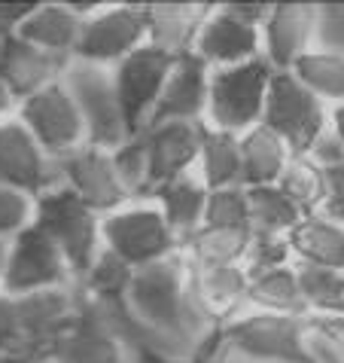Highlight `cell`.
Instances as JSON below:
<instances>
[{
    "instance_id": "obj_1",
    "label": "cell",
    "mask_w": 344,
    "mask_h": 363,
    "mask_svg": "<svg viewBox=\"0 0 344 363\" xmlns=\"http://www.w3.org/2000/svg\"><path fill=\"white\" fill-rule=\"evenodd\" d=\"M219 342L231 354L259 363H320L311 348L308 318L253 311L244 318H229L219 330Z\"/></svg>"
},
{
    "instance_id": "obj_2",
    "label": "cell",
    "mask_w": 344,
    "mask_h": 363,
    "mask_svg": "<svg viewBox=\"0 0 344 363\" xmlns=\"http://www.w3.org/2000/svg\"><path fill=\"white\" fill-rule=\"evenodd\" d=\"M34 205V226L46 232L49 241L62 250L74 278H83L104 250V245H101V217L95 211H88L64 184L37 196Z\"/></svg>"
},
{
    "instance_id": "obj_3",
    "label": "cell",
    "mask_w": 344,
    "mask_h": 363,
    "mask_svg": "<svg viewBox=\"0 0 344 363\" xmlns=\"http://www.w3.org/2000/svg\"><path fill=\"white\" fill-rule=\"evenodd\" d=\"M275 70L265 58H250L244 65L217 67L210 70V89H207V119L210 128L229 135H244L253 125L262 123L265 110V95Z\"/></svg>"
},
{
    "instance_id": "obj_4",
    "label": "cell",
    "mask_w": 344,
    "mask_h": 363,
    "mask_svg": "<svg viewBox=\"0 0 344 363\" xmlns=\"http://www.w3.org/2000/svg\"><path fill=\"white\" fill-rule=\"evenodd\" d=\"M101 245L128 269H144L180 250V238L168 226L159 205H125L101 217Z\"/></svg>"
},
{
    "instance_id": "obj_5",
    "label": "cell",
    "mask_w": 344,
    "mask_h": 363,
    "mask_svg": "<svg viewBox=\"0 0 344 363\" xmlns=\"http://www.w3.org/2000/svg\"><path fill=\"white\" fill-rule=\"evenodd\" d=\"M64 89L74 98V104L86 125V144L113 153L128 140V128L122 119V107L116 101L113 74L110 67L70 62L64 70Z\"/></svg>"
},
{
    "instance_id": "obj_6",
    "label": "cell",
    "mask_w": 344,
    "mask_h": 363,
    "mask_svg": "<svg viewBox=\"0 0 344 363\" xmlns=\"http://www.w3.org/2000/svg\"><path fill=\"white\" fill-rule=\"evenodd\" d=\"M259 125L275 132L292 156H308L317 138L326 132V107L289 70H275Z\"/></svg>"
},
{
    "instance_id": "obj_7",
    "label": "cell",
    "mask_w": 344,
    "mask_h": 363,
    "mask_svg": "<svg viewBox=\"0 0 344 363\" xmlns=\"http://www.w3.org/2000/svg\"><path fill=\"white\" fill-rule=\"evenodd\" d=\"M70 281H74V272L64 263L62 250L49 241L46 232H40L37 226H28L9 241L4 281H0V290L6 296L62 290V287H70Z\"/></svg>"
},
{
    "instance_id": "obj_8",
    "label": "cell",
    "mask_w": 344,
    "mask_h": 363,
    "mask_svg": "<svg viewBox=\"0 0 344 363\" xmlns=\"http://www.w3.org/2000/svg\"><path fill=\"white\" fill-rule=\"evenodd\" d=\"M171 65H174V55L144 43L131 55H125L122 62H116L113 70H110L128 138H137L147 128L149 113H153L161 89H165V79L171 74Z\"/></svg>"
},
{
    "instance_id": "obj_9",
    "label": "cell",
    "mask_w": 344,
    "mask_h": 363,
    "mask_svg": "<svg viewBox=\"0 0 344 363\" xmlns=\"http://www.w3.org/2000/svg\"><path fill=\"white\" fill-rule=\"evenodd\" d=\"M147 43V16L137 4H113L101 6L95 16H88L79 31L74 62L110 67L122 62L134 49Z\"/></svg>"
},
{
    "instance_id": "obj_10",
    "label": "cell",
    "mask_w": 344,
    "mask_h": 363,
    "mask_svg": "<svg viewBox=\"0 0 344 363\" xmlns=\"http://www.w3.org/2000/svg\"><path fill=\"white\" fill-rule=\"evenodd\" d=\"M16 116L52 159H62L86 144L83 116H79L74 98L67 95L64 83H55L22 101Z\"/></svg>"
},
{
    "instance_id": "obj_11",
    "label": "cell",
    "mask_w": 344,
    "mask_h": 363,
    "mask_svg": "<svg viewBox=\"0 0 344 363\" xmlns=\"http://www.w3.org/2000/svg\"><path fill=\"white\" fill-rule=\"evenodd\" d=\"M62 184L58 159L34 140V135L13 113L0 123V186H13L25 196H43Z\"/></svg>"
},
{
    "instance_id": "obj_12",
    "label": "cell",
    "mask_w": 344,
    "mask_h": 363,
    "mask_svg": "<svg viewBox=\"0 0 344 363\" xmlns=\"http://www.w3.org/2000/svg\"><path fill=\"white\" fill-rule=\"evenodd\" d=\"M58 171H62V184L70 193H76V199L88 211H95L98 217H107L113 211L125 208L131 199L113 168V156L107 150L83 144L74 153L58 159Z\"/></svg>"
},
{
    "instance_id": "obj_13",
    "label": "cell",
    "mask_w": 344,
    "mask_h": 363,
    "mask_svg": "<svg viewBox=\"0 0 344 363\" xmlns=\"http://www.w3.org/2000/svg\"><path fill=\"white\" fill-rule=\"evenodd\" d=\"M49 363H128L125 345L98 302L79 296L76 315L46 351Z\"/></svg>"
},
{
    "instance_id": "obj_14",
    "label": "cell",
    "mask_w": 344,
    "mask_h": 363,
    "mask_svg": "<svg viewBox=\"0 0 344 363\" xmlns=\"http://www.w3.org/2000/svg\"><path fill=\"white\" fill-rule=\"evenodd\" d=\"M207 89H210V67L195 52L177 55L165 79V89H161L153 113H149L147 128L165 123H201V116L207 113Z\"/></svg>"
},
{
    "instance_id": "obj_15",
    "label": "cell",
    "mask_w": 344,
    "mask_h": 363,
    "mask_svg": "<svg viewBox=\"0 0 344 363\" xmlns=\"http://www.w3.org/2000/svg\"><path fill=\"white\" fill-rule=\"evenodd\" d=\"M320 22V9L314 4H271L262 22V58L271 70H292L305 52Z\"/></svg>"
},
{
    "instance_id": "obj_16",
    "label": "cell",
    "mask_w": 344,
    "mask_h": 363,
    "mask_svg": "<svg viewBox=\"0 0 344 363\" xmlns=\"http://www.w3.org/2000/svg\"><path fill=\"white\" fill-rule=\"evenodd\" d=\"M192 52L210 70L244 65L250 58L262 55V34H259V28L247 25L244 18H238L222 4V6L210 9V16L205 18V25H201L195 43H192Z\"/></svg>"
},
{
    "instance_id": "obj_17",
    "label": "cell",
    "mask_w": 344,
    "mask_h": 363,
    "mask_svg": "<svg viewBox=\"0 0 344 363\" xmlns=\"http://www.w3.org/2000/svg\"><path fill=\"white\" fill-rule=\"evenodd\" d=\"M70 55H55L46 49H37L18 37H4V52H0V79L9 89L16 107L31 95L55 86L64 79Z\"/></svg>"
},
{
    "instance_id": "obj_18",
    "label": "cell",
    "mask_w": 344,
    "mask_h": 363,
    "mask_svg": "<svg viewBox=\"0 0 344 363\" xmlns=\"http://www.w3.org/2000/svg\"><path fill=\"white\" fill-rule=\"evenodd\" d=\"M201 132H205L201 123H165L140 132L149 156V196L198 165Z\"/></svg>"
},
{
    "instance_id": "obj_19",
    "label": "cell",
    "mask_w": 344,
    "mask_h": 363,
    "mask_svg": "<svg viewBox=\"0 0 344 363\" xmlns=\"http://www.w3.org/2000/svg\"><path fill=\"white\" fill-rule=\"evenodd\" d=\"M79 306V296L70 287L62 290H40V294L16 296L18 330H22V351H40L46 354L52 342L67 330Z\"/></svg>"
},
{
    "instance_id": "obj_20",
    "label": "cell",
    "mask_w": 344,
    "mask_h": 363,
    "mask_svg": "<svg viewBox=\"0 0 344 363\" xmlns=\"http://www.w3.org/2000/svg\"><path fill=\"white\" fill-rule=\"evenodd\" d=\"M210 4L201 0H165V4H144L147 16V43L161 49L168 55H183L192 52V43L205 25V18L210 16Z\"/></svg>"
},
{
    "instance_id": "obj_21",
    "label": "cell",
    "mask_w": 344,
    "mask_h": 363,
    "mask_svg": "<svg viewBox=\"0 0 344 363\" xmlns=\"http://www.w3.org/2000/svg\"><path fill=\"white\" fill-rule=\"evenodd\" d=\"M250 238H253L250 229H214V226H201V229L192 232V235L183 238V245H180V254L186 257V263L192 266V272L244 266Z\"/></svg>"
},
{
    "instance_id": "obj_22",
    "label": "cell",
    "mask_w": 344,
    "mask_h": 363,
    "mask_svg": "<svg viewBox=\"0 0 344 363\" xmlns=\"http://www.w3.org/2000/svg\"><path fill=\"white\" fill-rule=\"evenodd\" d=\"M292 257L299 263L344 272V223L326 214L302 217V223L287 235Z\"/></svg>"
},
{
    "instance_id": "obj_23",
    "label": "cell",
    "mask_w": 344,
    "mask_h": 363,
    "mask_svg": "<svg viewBox=\"0 0 344 363\" xmlns=\"http://www.w3.org/2000/svg\"><path fill=\"white\" fill-rule=\"evenodd\" d=\"M241 147V186H275L277 177L283 174V168L292 159L289 147L283 140L268 132L265 125H253L250 132L238 138Z\"/></svg>"
},
{
    "instance_id": "obj_24",
    "label": "cell",
    "mask_w": 344,
    "mask_h": 363,
    "mask_svg": "<svg viewBox=\"0 0 344 363\" xmlns=\"http://www.w3.org/2000/svg\"><path fill=\"white\" fill-rule=\"evenodd\" d=\"M79 31H83V18L70 13L67 4H37V9L28 16V22L13 37L25 40L37 49H46V52L74 58Z\"/></svg>"
},
{
    "instance_id": "obj_25",
    "label": "cell",
    "mask_w": 344,
    "mask_h": 363,
    "mask_svg": "<svg viewBox=\"0 0 344 363\" xmlns=\"http://www.w3.org/2000/svg\"><path fill=\"white\" fill-rule=\"evenodd\" d=\"M153 199H159V211L165 214L168 226L174 229V235L183 238L192 235L195 229L205 226V208H207V186L201 184V177L183 174L171 184L159 186Z\"/></svg>"
},
{
    "instance_id": "obj_26",
    "label": "cell",
    "mask_w": 344,
    "mask_h": 363,
    "mask_svg": "<svg viewBox=\"0 0 344 363\" xmlns=\"http://www.w3.org/2000/svg\"><path fill=\"white\" fill-rule=\"evenodd\" d=\"M192 287H195L198 306L214 320H229L241 302H247L250 294V272L244 266H226V269H207L192 272Z\"/></svg>"
},
{
    "instance_id": "obj_27",
    "label": "cell",
    "mask_w": 344,
    "mask_h": 363,
    "mask_svg": "<svg viewBox=\"0 0 344 363\" xmlns=\"http://www.w3.org/2000/svg\"><path fill=\"white\" fill-rule=\"evenodd\" d=\"M198 171L201 184L210 189L241 186V147L238 135L219 132V128L205 125L201 132V153H198Z\"/></svg>"
},
{
    "instance_id": "obj_28",
    "label": "cell",
    "mask_w": 344,
    "mask_h": 363,
    "mask_svg": "<svg viewBox=\"0 0 344 363\" xmlns=\"http://www.w3.org/2000/svg\"><path fill=\"white\" fill-rule=\"evenodd\" d=\"M247 302L256 311H268V315H289V318H308V308L299 294V278L296 266H283L265 275L250 278V294Z\"/></svg>"
},
{
    "instance_id": "obj_29",
    "label": "cell",
    "mask_w": 344,
    "mask_h": 363,
    "mask_svg": "<svg viewBox=\"0 0 344 363\" xmlns=\"http://www.w3.org/2000/svg\"><path fill=\"white\" fill-rule=\"evenodd\" d=\"M296 278L308 318H344V272L299 263Z\"/></svg>"
},
{
    "instance_id": "obj_30",
    "label": "cell",
    "mask_w": 344,
    "mask_h": 363,
    "mask_svg": "<svg viewBox=\"0 0 344 363\" xmlns=\"http://www.w3.org/2000/svg\"><path fill=\"white\" fill-rule=\"evenodd\" d=\"M317 101L344 104V52H317L311 49L289 70Z\"/></svg>"
},
{
    "instance_id": "obj_31",
    "label": "cell",
    "mask_w": 344,
    "mask_h": 363,
    "mask_svg": "<svg viewBox=\"0 0 344 363\" xmlns=\"http://www.w3.org/2000/svg\"><path fill=\"white\" fill-rule=\"evenodd\" d=\"M247 199H250V232L287 238L305 217L277 186H253L247 189Z\"/></svg>"
},
{
    "instance_id": "obj_32",
    "label": "cell",
    "mask_w": 344,
    "mask_h": 363,
    "mask_svg": "<svg viewBox=\"0 0 344 363\" xmlns=\"http://www.w3.org/2000/svg\"><path fill=\"white\" fill-rule=\"evenodd\" d=\"M275 186L305 217L320 214L323 201H326V180H323V168L314 165L308 156H292Z\"/></svg>"
},
{
    "instance_id": "obj_33",
    "label": "cell",
    "mask_w": 344,
    "mask_h": 363,
    "mask_svg": "<svg viewBox=\"0 0 344 363\" xmlns=\"http://www.w3.org/2000/svg\"><path fill=\"white\" fill-rule=\"evenodd\" d=\"M131 275H134V269H128L110 250H101L92 269L83 275V296H88L92 302H122Z\"/></svg>"
},
{
    "instance_id": "obj_34",
    "label": "cell",
    "mask_w": 344,
    "mask_h": 363,
    "mask_svg": "<svg viewBox=\"0 0 344 363\" xmlns=\"http://www.w3.org/2000/svg\"><path fill=\"white\" fill-rule=\"evenodd\" d=\"M205 226L214 229H250V199L244 186L210 189L205 208Z\"/></svg>"
},
{
    "instance_id": "obj_35",
    "label": "cell",
    "mask_w": 344,
    "mask_h": 363,
    "mask_svg": "<svg viewBox=\"0 0 344 363\" xmlns=\"http://www.w3.org/2000/svg\"><path fill=\"white\" fill-rule=\"evenodd\" d=\"M110 156H113V168L122 186L128 189V196H149V156L144 138H128Z\"/></svg>"
},
{
    "instance_id": "obj_36",
    "label": "cell",
    "mask_w": 344,
    "mask_h": 363,
    "mask_svg": "<svg viewBox=\"0 0 344 363\" xmlns=\"http://www.w3.org/2000/svg\"><path fill=\"white\" fill-rule=\"evenodd\" d=\"M289 259H292V250H289V241L283 235H262V232H253L247 257H244V269L250 272V278H256V275H265V272L289 266Z\"/></svg>"
},
{
    "instance_id": "obj_37",
    "label": "cell",
    "mask_w": 344,
    "mask_h": 363,
    "mask_svg": "<svg viewBox=\"0 0 344 363\" xmlns=\"http://www.w3.org/2000/svg\"><path fill=\"white\" fill-rule=\"evenodd\" d=\"M34 199L13 186H0V241H13L18 232L34 226Z\"/></svg>"
},
{
    "instance_id": "obj_38",
    "label": "cell",
    "mask_w": 344,
    "mask_h": 363,
    "mask_svg": "<svg viewBox=\"0 0 344 363\" xmlns=\"http://www.w3.org/2000/svg\"><path fill=\"white\" fill-rule=\"evenodd\" d=\"M9 351H22V330H18L16 296H6L0 290V354Z\"/></svg>"
},
{
    "instance_id": "obj_39",
    "label": "cell",
    "mask_w": 344,
    "mask_h": 363,
    "mask_svg": "<svg viewBox=\"0 0 344 363\" xmlns=\"http://www.w3.org/2000/svg\"><path fill=\"white\" fill-rule=\"evenodd\" d=\"M323 180H326V201H323L320 214L344 223V162L323 168Z\"/></svg>"
},
{
    "instance_id": "obj_40",
    "label": "cell",
    "mask_w": 344,
    "mask_h": 363,
    "mask_svg": "<svg viewBox=\"0 0 344 363\" xmlns=\"http://www.w3.org/2000/svg\"><path fill=\"white\" fill-rule=\"evenodd\" d=\"M311 336L320 345H329L336 357L344 363V318H308Z\"/></svg>"
},
{
    "instance_id": "obj_41",
    "label": "cell",
    "mask_w": 344,
    "mask_h": 363,
    "mask_svg": "<svg viewBox=\"0 0 344 363\" xmlns=\"http://www.w3.org/2000/svg\"><path fill=\"white\" fill-rule=\"evenodd\" d=\"M308 159L317 168H332V165H341L344 162V147H341V140L336 138V132L332 128H326L320 138H317V144L311 147V153Z\"/></svg>"
},
{
    "instance_id": "obj_42",
    "label": "cell",
    "mask_w": 344,
    "mask_h": 363,
    "mask_svg": "<svg viewBox=\"0 0 344 363\" xmlns=\"http://www.w3.org/2000/svg\"><path fill=\"white\" fill-rule=\"evenodd\" d=\"M34 9H37V4H31V0H22V4H0V34L13 37L18 28L28 22V16H31Z\"/></svg>"
},
{
    "instance_id": "obj_43",
    "label": "cell",
    "mask_w": 344,
    "mask_h": 363,
    "mask_svg": "<svg viewBox=\"0 0 344 363\" xmlns=\"http://www.w3.org/2000/svg\"><path fill=\"white\" fill-rule=\"evenodd\" d=\"M0 363H49V357L40 351H9V354H0Z\"/></svg>"
},
{
    "instance_id": "obj_44",
    "label": "cell",
    "mask_w": 344,
    "mask_h": 363,
    "mask_svg": "<svg viewBox=\"0 0 344 363\" xmlns=\"http://www.w3.org/2000/svg\"><path fill=\"white\" fill-rule=\"evenodd\" d=\"M13 110H16V101L9 95V89L4 86V79H0V123L13 116Z\"/></svg>"
},
{
    "instance_id": "obj_45",
    "label": "cell",
    "mask_w": 344,
    "mask_h": 363,
    "mask_svg": "<svg viewBox=\"0 0 344 363\" xmlns=\"http://www.w3.org/2000/svg\"><path fill=\"white\" fill-rule=\"evenodd\" d=\"M332 132H336V138L341 140V147H344V104L332 110Z\"/></svg>"
},
{
    "instance_id": "obj_46",
    "label": "cell",
    "mask_w": 344,
    "mask_h": 363,
    "mask_svg": "<svg viewBox=\"0 0 344 363\" xmlns=\"http://www.w3.org/2000/svg\"><path fill=\"white\" fill-rule=\"evenodd\" d=\"M6 250H9V241H0V281H4V266H6Z\"/></svg>"
},
{
    "instance_id": "obj_47",
    "label": "cell",
    "mask_w": 344,
    "mask_h": 363,
    "mask_svg": "<svg viewBox=\"0 0 344 363\" xmlns=\"http://www.w3.org/2000/svg\"><path fill=\"white\" fill-rule=\"evenodd\" d=\"M0 52H4V34H0Z\"/></svg>"
}]
</instances>
